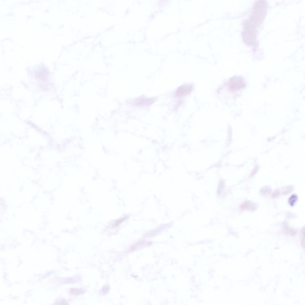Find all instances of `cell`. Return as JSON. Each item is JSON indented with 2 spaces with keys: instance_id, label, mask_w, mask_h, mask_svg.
Segmentation results:
<instances>
[{
  "instance_id": "obj_1",
  "label": "cell",
  "mask_w": 305,
  "mask_h": 305,
  "mask_svg": "<svg viewBox=\"0 0 305 305\" xmlns=\"http://www.w3.org/2000/svg\"><path fill=\"white\" fill-rule=\"evenodd\" d=\"M267 3L264 1H259L256 2L253 9L251 16L249 21L254 26L261 24L265 16Z\"/></svg>"
},
{
  "instance_id": "obj_2",
  "label": "cell",
  "mask_w": 305,
  "mask_h": 305,
  "mask_svg": "<svg viewBox=\"0 0 305 305\" xmlns=\"http://www.w3.org/2000/svg\"><path fill=\"white\" fill-rule=\"evenodd\" d=\"M228 85L231 89L236 91L244 87L245 84L243 79L238 76H235L231 79L228 82Z\"/></svg>"
},
{
  "instance_id": "obj_3",
  "label": "cell",
  "mask_w": 305,
  "mask_h": 305,
  "mask_svg": "<svg viewBox=\"0 0 305 305\" xmlns=\"http://www.w3.org/2000/svg\"><path fill=\"white\" fill-rule=\"evenodd\" d=\"M192 87L190 86L185 85L180 87L176 91L175 95L178 97H183L190 92Z\"/></svg>"
},
{
  "instance_id": "obj_4",
  "label": "cell",
  "mask_w": 305,
  "mask_h": 305,
  "mask_svg": "<svg viewBox=\"0 0 305 305\" xmlns=\"http://www.w3.org/2000/svg\"><path fill=\"white\" fill-rule=\"evenodd\" d=\"M155 102L153 99L140 98L137 99L135 102L136 106L148 105L152 104Z\"/></svg>"
},
{
  "instance_id": "obj_5",
  "label": "cell",
  "mask_w": 305,
  "mask_h": 305,
  "mask_svg": "<svg viewBox=\"0 0 305 305\" xmlns=\"http://www.w3.org/2000/svg\"><path fill=\"white\" fill-rule=\"evenodd\" d=\"M241 208L242 209L249 211H254L256 209V205L252 202L247 201H245L242 205Z\"/></svg>"
},
{
  "instance_id": "obj_6",
  "label": "cell",
  "mask_w": 305,
  "mask_h": 305,
  "mask_svg": "<svg viewBox=\"0 0 305 305\" xmlns=\"http://www.w3.org/2000/svg\"><path fill=\"white\" fill-rule=\"evenodd\" d=\"M36 75L38 78L43 80L47 78L48 73L45 69H42L37 72Z\"/></svg>"
},
{
  "instance_id": "obj_7",
  "label": "cell",
  "mask_w": 305,
  "mask_h": 305,
  "mask_svg": "<svg viewBox=\"0 0 305 305\" xmlns=\"http://www.w3.org/2000/svg\"><path fill=\"white\" fill-rule=\"evenodd\" d=\"M297 200V196L295 194L291 195L289 199V204L291 206H294Z\"/></svg>"
},
{
  "instance_id": "obj_8",
  "label": "cell",
  "mask_w": 305,
  "mask_h": 305,
  "mask_svg": "<svg viewBox=\"0 0 305 305\" xmlns=\"http://www.w3.org/2000/svg\"><path fill=\"white\" fill-rule=\"evenodd\" d=\"M71 293L74 295H77L84 293V291L77 289H72L70 290Z\"/></svg>"
},
{
  "instance_id": "obj_9",
  "label": "cell",
  "mask_w": 305,
  "mask_h": 305,
  "mask_svg": "<svg viewBox=\"0 0 305 305\" xmlns=\"http://www.w3.org/2000/svg\"><path fill=\"white\" fill-rule=\"evenodd\" d=\"M109 290V287L108 286H105L102 289L101 291L103 294H107Z\"/></svg>"
}]
</instances>
